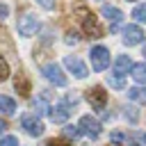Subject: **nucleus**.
<instances>
[{
    "mask_svg": "<svg viewBox=\"0 0 146 146\" xmlns=\"http://www.w3.org/2000/svg\"><path fill=\"white\" fill-rule=\"evenodd\" d=\"M73 16L78 18V23H80V27H82V32L87 34V36H91V39H100L103 36V25H100V21L96 18V14L87 7V5H75L73 7Z\"/></svg>",
    "mask_w": 146,
    "mask_h": 146,
    "instance_id": "f257e3e1",
    "label": "nucleus"
},
{
    "mask_svg": "<svg viewBox=\"0 0 146 146\" xmlns=\"http://www.w3.org/2000/svg\"><path fill=\"white\" fill-rule=\"evenodd\" d=\"M87 100L91 103L94 110H105L107 105V91H103V87H89L87 89Z\"/></svg>",
    "mask_w": 146,
    "mask_h": 146,
    "instance_id": "20e7f679",
    "label": "nucleus"
},
{
    "mask_svg": "<svg viewBox=\"0 0 146 146\" xmlns=\"http://www.w3.org/2000/svg\"><path fill=\"white\" fill-rule=\"evenodd\" d=\"M36 2H39L43 9H52V7H55V2H52V0H36Z\"/></svg>",
    "mask_w": 146,
    "mask_h": 146,
    "instance_id": "393cba45",
    "label": "nucleus"
},
{
    "mask_svg": "<svg viewBox=\"0 0 146 146\" xmlns=\"http://www.w3.org/2000/svg\"><path fill=\"white\" fill-rule=\"evenodd\" d=\"M0 112H2V114H14V112H16V103H14V98H9V96H0Z\"/></svg>",
    "mask_w": 146,
    "mask_h": 146,
    "instance_id": "2eb2a0df",
    "label": "nucleus"
},
{
    "mask_svg": "<svg viewBox=\"0 0 146 146\" xmlns=\"http://www.w3.org/2000/svg\"><path fill=\"white\" fill-rule=\"evenodd\" d=\"M82 132H80V128L78 125H66L64 128V137H68V139H78Z\"/></svg>",
    "mask_w": 146,
    "mask_h": 146,
    "instance_id": "6ab92c4d",
    "label": "nucleus"
},
{
    "mask_svg": "<svg viewBox=\"0 0 146 146\" xmlns=\"http://www.w3.org/2000/svg\"><path fill=\"white\" fill-rule=\"evenodd\" d=\"M7 14H9V7L7 5H0V18H5Z\"/></svg>",
    "mask_w": 146,
    "mask_h": 146,
    "instance_id": "bb28decb",
    "label": "nucleus"
},
{
    "mask_svg": "<svg viewBox=\"0 0 146 146\" xmlns=\"http://www.w3.org/2000/svg\"><path fill=\"white\" fill-rule=\"evenodd\" d=\"M64 66H66V68H68V71H71L75 78H87V73H89V71H87V66L82 64V59H78V57H71V55L64 59Z\"/></svg>",
    "mask_w": 146,
    "mask_h": 146,
    "instance_id": "9d476101",
    "label": "nucleus"
},
{
    "mask_svg": "<svg viewBox=\"0 0 146 146\" xmlns=\"http://www.w3.org/2000/svg\"><path fill=\"white\" fill-rule=\"evenodd\" d=\"M107 82H110L114 89H123V75H110Z\"/></svg>",
    "mask_w": 146,
    "mask_h": 146,
    "instance_id": "412c9836",
    "label": "nucleus"
},
{
    "mask_svg": "<svg viewBox=\"0 0 146 146\" xmlns=\"http://www.w3.org/2000/svg\"><path fill=\"white\" fill-rule=\"evenodd\" d=\"M89 59H91V68L100 73L110 66V50L105 46H94L91 52H89Z\"/></svg>",
    "mask_w": 146,
    "mask_h": 146,
    "instance_id": "f03ea898",
    "label": "nucleus"
},
{
    "mask_svg": "<svg viewBox=\"0 0 146 146\" xmlns=\"http://www.w3.org/2000/svg\"><path fill=\"white\" fill-rule=\"evenodd\" d=\"M14 84H16V89H18L23 96H27V91H30V82H27L25 73H18V75H16V80H14Z\"/></svg>",
    "mask_w": 146,
    "mask_h": 146,
    "instance_id": "dca6fc26",
    "label": "nucleus"
},
{
    "mask_svg": "<svg viewBox=\"0 0 146 146\" xmlns=\"http://www.w3.org/2000/svg\"><path fill=\"white\" fill-rule=\"evenodd\" d=\"M5 130H7V123H5V121H2V119H0V135H2V132H5Z\"/></svg>",
    "mask_w": 146,
    "mask_h": 146,
    "instance_id": "cd10ccee",
    "label": "nucleus"
},
{
    "mask_svg": "<svg viewBox=\"0 0 146 146\" xmlns=\"http://www.w3.org/2000/svg\"><path fill=\"white\" fill-rule=\"evenodd\" d=\"M103 16L105 18H110V30L112 32H116L119 30V23L123 21V11L121 9H116V7H112V5H103Z\"/></svg>",
    "mask_w": 146,
    "mask_h": 146,
    "instance_id": "1a4fd4ad",
    "label": "nucleus"
},
{
    "mask_svg": "<svg viewBox=\"0 0 146 146\" xmlns=\"http://www.w3.org/2000/svg\"><path fill=\"white\" fill-rule=\"evenodd\" d=\"M36 30H39V21L34 14H25L18 18V34L21 36H32V34H36Z\"/></svg>",
    "mask_w": 146,
    "mask_h": 146,
    "instance_id": "7ed1b4c3",
    "label": "nucleus"
},
{
    "mask_svg": "<svg viewBox=\"0 0 146 146\" xmlns=\"http://www.w3.org/2000/svg\"><path fill=\"white\" fill-rule=\"evenodd\" d=\"M21 125L25 128V132L30 137H41L43 135V123L34 116V114H23L21 116Z\"/></svg>",
    "mask_w": 146,
    "mask_h": 146,
    "instance_id": "39448f33",
    "label": "nucleus"
},
{
    "mask_svg": "<svg viewBox=\"0 0 146 146\" xmlns=\"http://www.w3.org/2000/svg\"><path fill=\"white\" fill-rule=\"evenodd\" d=\"M132 18H137L139 23H146V2L135 7V11H132Z\"/></svg>",
    "mask_w": 146,
    "mask_h": 146,
    "instance_id": "f3484780",
    "label": "nucleus"
},
{
    "mask_svg": "<svg viewBox=\"0 0 146 146\" xmlns=\"http://www.w3.org/2000/svg\"><path fill=\"white\" fill-rule=\"evenodd\" d=\"M9 78V66H7V62H5V57L0 55V82H5Z\"/></svg>",
    "mask_w": 146,
    "mask_h": 146,
    "instance_id": "aec40b11",
    "label": "nucleus"
},
{
    "mask_svg": "<svg viewBox=\"0 0 146 146\" xmlns=\"http://www.w3.org/2000/svg\"><path fill=\"white\" fill-rule=\"evenodd\" d=\"M64 41H66L68 46H75V43L80 41V36H78L75 32H71V30H68V32H66V39H64Z\"/></svg>",
    "mask_w": 146,
    "mask_h": 146,
    "instance_id": "4be33fe9",
    "label": "nucleus"
},
{
    "mask_svg": "<svg viewBox=\"0 0 146 146\" xmlns=\"http://www.w3.org/2000/svg\"><path fill=\"white\" fill-rule=\"evenodd\" d=\"M130 75L135 78V82L146 84V62H141V64H132V66H130Z\"/></svg>",
    "mask_w": 146,
    "mask_h": 146,
    "instance_id": "f8f14e48",
    "label": "nucleus"
},
{
    "mask_svg": "<svg viewBox=\"0 0 146 146\" xmlns=\"http://www.w3.org/2000/svg\"><path fill=\"white\" fill-rule=\"evenodd\" d=\"M80 132H84L89 139H98L100 137V123L94 119V116H89V114H84L82 119H80Z\"/></svg>",
    "mask_w": 146,
    "mask_h": 146,
    "instance_id": "423d86ee",
    "label": "nucleus"
},
{
    "mask_svg": "<svg viewBox=\"0 0 146 146\" xmlns=\"http://www.w3.org/2000/svg\"><path fill=\"white\" fill-rule=\"evenodd\" d=\"M144 141H146V132H144Z\"/></svg>",
    "mask_w": 146,
    "mask_h": 146,
    "instance_id": "c756f323",
    "label": "nucleus"
},
{
    "mask_svg": "<svg viewBox=\"0 0 146 146\" xmlns=\"http://www.w3.org/2000/svg\"><path fill=\"white\" fill-rule=\"evenodd\" d=\"M43 75H46L48 82H52V84H57V87H64V84H66V75L62 73V68H59L57 64H46V66H43Z\"/></svg>",
    "mask_w": 146,
    "mask_h": 146,
    "instance_id": "6e6552de",
    "label": "nucleus"
},
{
    "mask_svg": "<svg viewBox=\"0 0 146 146\" xmlns=\"http://www.w3.org/2000/svg\"><path fill=\"white\" fill-rule=\"evenodd\" d=\"M128 146H139V144H128Z\"/></svg>",
    "mask_w": 146,
    "mask_h": 146,
    "instance_id": "c85d7f7f",
    "label": "nucleus"
},
{
    "mask_svg": "<svg viewBox=\"0 0 146 146\" xmlns=\"http://www.w3.org/2000/svg\"><path fill=\"white\" fill-rule=\"evenodd\" d=\"M144 36L146 34L139 25H125V30H123V43L125 46H137L144 41Z\"/></svg>",
    "mask_w": 146,
    "mask_h": 146,
    "instance_id": "0eeeda50",
    "label": "nucleus"
},
{
    "mask_svg": "<svg viewBox=\"0 0 146 146\" xmlns=\"http://www.w3.org/2000/svg\"><path fill=\"white\" fill-rule=\"evenodd\" d=\"M0 146H18V139L16 137H5V139H0Z\"/></svg>",
    "mask_w": 146,
    "mask_h": 146,
    "instance_id": "b1692460",
    "label": "nucleus"
},
{
    "mask_svg": "<svg viewBox=\"0 0 146 146\" xmlns=\"http://www.w3.org/2000/svg\"><path fill=\"white\" fill-rule=\"evenodd\" d=\"M130 66H132V62H130V57H128V55H121V57H116V62H114L116 75H125V73L130 71Z\"/></svg>",
    "mask_w": 146,
    "mask_h": 146,
    "instance_id": "ddd939ff",
    "label": "nucleus"
},
{
    "mask_svg": "<svg viewBox=\"0 0 146 146\" xmlns=\"http://www.w3.org/2000/svg\"><path fill=\"white\" fill-rule=\"evenodd\" d=\"M48 114H50V119H52L55 123H64V121L71 116V105H68V103H59V105L50 107Z\"/></svg>",
    "mask_w": 146,
    "mask_h": 146,
    "instance_id": "9b49d317",
    "label": "nucleus"
},
{
    "mask_svg": "<svg viewBox=\"0 0 146 146\" xmlns=\"http://www.w3.org/2000/svg\"><path fill=\"white\" fill-rule=\"evenodd\" d=\"M137 116H139V114H137V110H135L132 105H130V107H125V119H130V121L135 123V121H137Z\"/></svg>",
    "mask_w": 146,
    "mask_h": 146,
    "instance_id": "5701e85b",
    "label": "nucleus"
},
{
    "mask_svg": "<svg viewBox=\"0 0 146 146\" xmlns=\"http://www.w3.org/2000/svg\"><path fill=\"white\" fill-rule=\"evenodd\" d=\"M128 98L135 103H144L146 105V89L144 87H130L128 89Z\"/></svg>",
    "mask_w": 146,
    "mask_h": 146,
    "instance_id": "4468645a",
    "label": "nucleus"
},
{
    "mask_svg": "<svg viewBox=\"0 0 146 146\" xmlns=\"http://www.w3.org/2000/svg\"><path fill=\"white\" fill-rule=\"evenodd\" d=\"M32 105H34L36 114H48V110H50V105H48V103H46L43 98H36V100H34Z\"/></svg>",
    "mask_w": 146,
    "mask_h": 146,
    "instance_id": "a211bd4d",
    "label": "nucleus"
},
{
    "mask_svg": "<svg viewBox=\"0 0 146 146\" xmlns=\"http://www.w3.org/2000/svg\"><path fill=\"white\" fill-rule=\"evenodd\" d=\"M46 146H71V144H66V141H55V139H50Z\"/></svg>",
    "mask_w": 146,
    "mask_h": 146,
    "instance_id": "a878e982",
    "label": "nucleus"
},
{
    "mask_svg": "<svg viewBox=\"0 0 146 146\" xmlns=\"http://www.w3.org/2000/svg\"><path fill=\"white\" fill-rule=\"evenodd\" d=\"M144 57H146V48H144Z\"/></svg>",
    "mask_w": 146,
    "mask_h": 146,
    "instance_id": "7c9ffc66",
    "label": "nucleus"
}]
</instances>
